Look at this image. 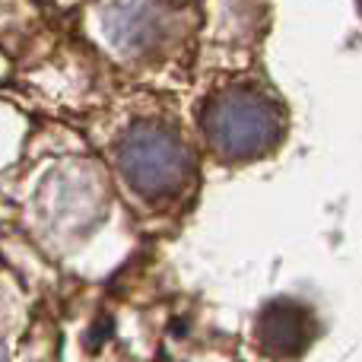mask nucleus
Here are the masks:
<instances>
[{
  "label": "nucleus",
  "mask_w": 362,
  "mask_h": 362,
  "mask_svg": "<svg viewBox=\"0 0 362 362\" xmlns=\"http://www.w3.org/2000/svg\"><path fill=\"white\" fill-rule=\"evenodd\" d=\"M118 172L134 194L165 200L191 181L194 156L175 131L159 121H140L118 144Z\"/></svg>",
  "instance_id": "f03ea898"
},
{
  "label": "nucleus",
  "mask_w": 362,
  "mask_h": 362,
  "mask_svg": "<svg viewBox=\"0 0 362 362\" xmlns=\"http://www.w3.org/2000/svg\"><path fill=\"white\" fill-rule=\"evenodd\" d=\"M356 6H359V16H362V0H356Z\"/></svg>",
  "instance_id": "423d86ee"
},
{
  "label": "nucleus",
  "mask_w": 362,
  "mask_h": 362,
  "mask_svg": "<svg viewBox=\"0 0 362 362\" xmlns=\"http://www.w3.org/2000/svg\"><path fill=\"white\" fill-rule=\"evenodd\" d=\"M315 340V315L296 299H276L257 318V344L276 359L299 356Z\"/></svg>",
  "instance_id": "20e7f679"
},
{
  "label": "nucleus",
  "mask_w": 362,
  "mask_h": 362,
  "mask_svg": "<svg viewBox=\"0 0 362 362\" xmlns=\"http://www.w3.org/2000/svg\"><path fill=\"white\" fill-rule=\"evenodd\" d=\"M0 362H10V359H6V350H4V346H0Z\"/></svg>",
  "instance_id": "39448f33"
},
{
  "label": "nucleus",
  "mask_w": 362,
  "mask_h": 362,
  "mask_svg": "<svg viewBox=\"0 0 362 362\" xmlns=\"http://www.w3.org/2000/svg\"><path fill=\"white\" fill-rule=\"evenodd\" d=\"M200 131L219 159L248 163L280 144L283 108L257 86H226L204 102Z\"/></svg>",
  "instance_id": "f257e3e1"
},
{
  "label": "nucleus",
  "mask_w": 362,
  "mask_h": 362,
  "mask_svg": "<svg viewBox=\"0 0 362 362\" xmlns=\"http://www.w3.org/2000/svg\"><path fill=\"white\" fill-rule=\"evenodd\" d=\"M169 29V0H108L102 10V35L121 54H150L165 45Z\"/></svg>",
  "instance_id": "7ed1b4c3"
}]
</instances>
